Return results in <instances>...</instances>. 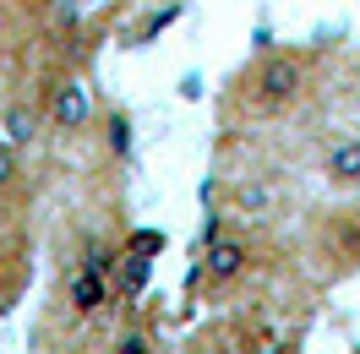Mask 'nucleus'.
Here are the masks:
<instances>
[{
  "instance_id": "f257e3e1",
  "label": "nucleus",
  "mask_w": 360,
  "mask_h": 354,
  "mask_svg": "<svg viewBox=\"0 0 360 354\" xmlns=\"http://www.w3.org/2000/svg\"><path fill=\"white\" fill-rule=\"evenodd\" d=\"M300 93H306V55H295V49L257 55L251 71L240 77V98L257 114H284L290 104H300Z\"/></svg>"
},
{
  "instance_id": "f03ea898",
  "label": "nucleus",
  "mask_w": 360,
  "mask_h": 354,
  "mask_svg": "<svg viewBox=\"0 0 360 354\" xmlns=\"http://www.w3.org/2000/svg\"><path fill=\"white\" fill-rule=\"evenodd\" d=\"M39 114H44L55 131H88V120H93V98L88 88H82V77H71V71H49L44 77V93H39Z\"/></svg>"
},
{
  "instance_id": "7ed1b4c3",
  "label": "nucleus",
  "mask_w": 360,
  "mask_h": 354,
  "mask_svg": "<svg viewBox=\"0 0 360 354\" xmlns=\"http://www.w3.org/2000/svg\"><path fill=\"white\" fill-rule=\"evenodd\" d=\"M110 306H115V278H104V273L77 262L71 278H66V310L77 322H93V316H104Z\"/></svg>"
},
{
  "instance_id": "20e7f679",
  "label": "nucleus",
  "mask_w": 360,
  "mask_h": 354,
  "mask_svg": "<svg viewBox=\"0 0 360 354\" xmlns=\"http://www.w3.org/2000/svg\"><path fill=\"white\" fill-rule=\"evenodd\" d=\"M246 267H251V245L240 240V235H219V240L207 245V256H202V278L213 289H224V284H235Z\"/></svg>"
},
{
  "instance_id": "39448f33",
  "label": "nucleus",
  "mask_w": 360,
  "mask_h": 354,
  "mask_svg": "<svg viewBox=\"0 0 360 354\" xmlns=\"http://www.w3.org/2000/svg\"><path fill=\"white\" fill-rule=\"evenodd\" d=\"M322 180L338 191H360V136H338L322 153Z\"/></svg>"
},
{
  "instance_id": "423d86ee",
  "label": "nucleus",
  "mask_w": 360,
  "mask_h": 354,
  "mask_svg": "<svg viewBox=\"0 0 360 354\" xmlns=\"http://www.w3.org/2000/svg\"><path fill=\"white\" fill-rule=\"evenodd\" d=\"M39 120H44V114L33 110V104L11 98V104L0 110V142H11V148H27V142L39 136Z\"/></svg>"
},
{
  "instance_id": "0eeeda50",
  "label": "nucleus",
  "mask_w": 360,
  "mask_h": 354,
  "mask_svg": "<svg viewBox=\"0 0 360 354\" xmlns=\"http://www.w3.org/2000/svg\"><path fill=\"white\" fill-rule=\"evenodd\" d=\"M120 262H126V245L104 240V235H88V245H82V267H93V273L115 278V273H120Z\"/></svg>"
},
{
  "instance_id": "6e6552de",
  "label": "nucleus",
  "mask_w": 360,
  "mask_h": 354,
  "mask_svg": "<svg viewBox=\"0 0 360 354\" xmlns=\"http://www.w3.org/2000/svg\"><path fill=\"white\" fill-rule=\"evenodd\" d=\"M333 245L344 267L360 262V213H333Z\"/></svg>"
},
{
  "instance_id": "1a4fd4ad",
  "label": "nucleus",
  "mask_w": 360,
  "mask_h": 354,
  "mask_svg": "<svg viewBox=\"0 0 360 354\" xmlns=\"http://www.w3.org/2000/svg\"><path fill=\"white\" fill-rule=\"evenodd\" d=\"M148 278H153V256L126 251V262H120V294H126V300H136V294L148 289Z\"/></svg>"
},
{
  "instance_id": "9d476101",
  "label": "nucleus",
  "mask_w": 360,
  "mask_h": 354,
  "mask_svg": "<svg viewBox=\"0 0 360 354\" xmlns=\"http://www.w3.org/2000/svg\"><path fill=\"white\" fill-rule=\"evenodd\" d=\"M104 136H110V153L115 158H131V114H126V110L104 114Z\"/></svg>"
},
{
  "instance_id": "9b49d317",
  "label": "nucleus",
  "mask_w": 360,
  "mask_h": 354,
  "mask_svg": "<svg viewBox=\"0 0 360 354\" xmlns=\"http://www.w3.org/2000/svg\"><path fill=\"white\" fill-rule=\"evenodd\" d=\"M22 175V148H11V142H0V191H11Z\"/></svg>"
},
{
  "instance_id": "f8f14e48",
  "label": "nucleus",
  "mask_w": 360,
  "mask_h": 354,
  "mask_svg": "<svg viewBox=\"0 0 360 354\" xmlns=\"http://www.w3.org/2000/svg\"><path fill=\"white\" fill-rule=\"evenodd\" d=\"M115 354H158V349H153V338H148L142 327H131V332L115 338Z\"/></svg>"
},
{
  "instance_id": "ddd939ff",
  "label": "nucleus",
  "mask_w": 360,
  "mask_h": 354,
  "mask_svg": "<svg viewBox=\"0 0 360 354\" xmlns=\"http://www.w3.org/2000/svg\"><path fill=\"white\" fill-rule=\"evenodd\" d=\"M126 251H136V256H158V251H164V235H158V229L131 235V240H126Z\"/></svg>"
},
{
  "instance_id": "4468645a",
  "label": "nucleus",
  "mask_w": 360,
  "mask_h": 354,
  "mask_svg": "<svg viewBox=\"0 0 360 354\" xmlns=\"http://www.w3.org/2000/svg\"><path fill=\"white\" fill-rule=\"evenodd\" d=\"M180 11H186V6H164V11H158V17H153V22H148V27H142V44H153V39H158V33H164V27H169V22H175V17H180Z\"/></svg>"
},
{
  "instance_id": "2eb2a0df",
  "label": "nucleus",
  "mask_w": 360,
  "mask_h": 354,
  "mask_svg": "<svg viewBox=\"0 0 360 354\" xmlns=\"http://www.w3.org/2000/svg\"><path fill=\"white\" fill-rule=\"evenodd\" d=\"M66 6H77V11H93V6H104V0H66Z\"/></svg>"
}]
</instances>
